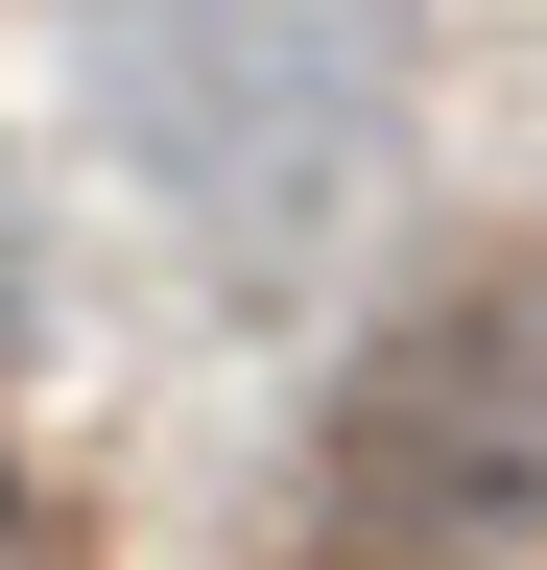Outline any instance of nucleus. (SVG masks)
I'll use <instances>...</instances> for the list:
<instances>
[{"mask_svg": "<svg viewBox=\"0 0 547 570\" xmlns=\"http://www.w3.org/2000/svg\"><path fill=\"white\" fill-rule=\"evenodd\" d=\"M119 142L238 285H310L404 167V24L381 0H119Z\"/></svg>", "mask_w": 547, "mask_h": 570, "instance_id": "f257e3e1", "label": "nucleus"}, {"mask_svg": "<svg viewBox=\"0 0 547 570\" xmlns=\"http://www.w3.org/2000/svg\"><path fill=\"white\" fill-rule=\"evenodd\" d=\"M0 356H25V214H0Z\"/></svg>", "mask_w": 547, "mask_h": 570, "instance_id": "20e7f679", "label": "nucleus"}, {"mask_svg": "<svg viewBox=\"0 0 547 570\" xmlns=\"http://www.w3.org/2000/svg\"><path fill=\"white\" fill-rule=\"evenodd\" d=\"M0 570H72V523H48V499H25V475H0Z\"/></svg>", "mask_w": 547, "mask_h": 570, "instance_id": "7ed1b4c3", "label": "nucleus"}, {"mask_svg": "<svg viewBox=\"0 0 547 570\" xmlns=\"http://www.w3.org/2000/svg\"><path fill=\"white\" fill-rule=\"evenodd\" d=\"M333 570H547V262L429 285L333 404Z\"/></svg>", "mask_w": 547, "mask_h": 570, "instance_id": "f03ea898", "label": "nucleus"}]
</instances>
